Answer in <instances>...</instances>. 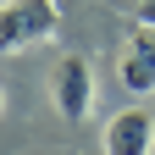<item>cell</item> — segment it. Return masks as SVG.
<instances>
[{"label":"cell","mask_w":155,"mask_h":155,"mask_svg":"<svg viewBox=\"0 0 155 155\" xmlns=\"http://www.w3.org/2000/svg\"><path fill=\"white\" fill-rule=\"evenodd\" d=\"M55 0H6L0 6V55L11 50H28V45H45L55 33Z\"/></svg>","instance_id":"obj_1"},{"label":"cell","mask_w":155,"mask_h":155,"mask_svg":"<svg viewBox=\"0 0 155 155\" xmlns=\"http://www.w3.org/2000/svg\"><path fill=\"white\" fill-rule=\"evenodd\" d=\"M50 100H55V111H61L67 122H83L89 116V105H94V72H89L83 55H61V61H55Z\"/></svg>","instance_id":"obj_2"},{"label":"cell","mask_w":155,"mask_h":155,"mask_svg":"<svg viewBox=\"0 0 155 155\" xmlns=\"http://www.w3.org/2000/svg\"><path fill=\"white\" fill-rule=\"evenodd\" d=\"M105 155H155V116L144 105H127L105 122V139H100Z\"/></svg>","instance_id":"obj_3"},{"label":"cell","mask_w":155,"mask_h":155,"mask_svg":"<svg viewBox=\"0 0 155 155\" xmlns=\"http://www.w3.org/2000/svg\"><path fill=\"white\" fill-rule=\"evenodd\" d=\"M116 78H122V89L127 94H155V28L139 22L127 33V50H122V67H116Z\"/></svg>","instance_id":"obj_4"},{"label":"cell","mask_w":155,"mask_h":155,"mask_svg":"<svg viewBox=\"0 0 155 155\" xmlns=\"http://www.w3.org/2000/svg\"><path fill=\"white\" fill-rule=\"evenodd\" d=\"M139 17H144L150 28H155V0H139Z\"/></svg>","instance_id":"obj_5"},{"label":"cell","mask_w":155,"mask_h":155,"mask_svg":"<svg viewBox=\"0 0 155 155\" xmlns=\"http://www.w3.org/2000/svg\"><path fill=\"white\" fill-rule=\"evenodd\" d=\"M0 105H6V94H0Z\"/></svg>","instance_id":"obj_6"}]
</instances>
